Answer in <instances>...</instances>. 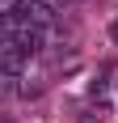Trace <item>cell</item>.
Segmentation results:
<instances>
[{
    "label": "cell",
    "instance_id": "obj_2",
    "mask_svg": "<svg viewBox=\"0 0 118 123\" xmlns=\"http://www.w3.org/2000/svg\"><path fill=\"white\" fill-rule=\"evenodd\" d=\"M110 38H114V43H118V21H114V25H110Z\"/></svg>",
    "mask_w": 118,
    "mask_h": 123
},
{
    "label": "cell",
    "instance_id": "obj_1",
    "mask_svg": "<svg viewBox=\"0 0 118 123\" xmlns=\"http://www.w3.org/2000/svg\"><path fill=\"white\" fill-rule=\"evenodd\" d=\"M80 123H101V115H93V111H84V115H80Z\"/></svg>",
    "mask_w": 118,
    "mask_h": 123
},
{
    "label": "cell",
    "instance_id": "obj_3",
    "mask_svg": "<svg viewBox=\"0 0 118 123\" xmlns=\"http://www.w3.org/2000/svg\"><path fill=\"white\" fill-rule=\"evenodd\" d=\"M0 123H13V119H0Z\"/></svg>",
    "mask_w": 118,
    "mask_h": 123
}]
</instances>
